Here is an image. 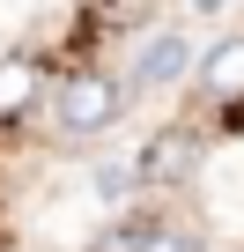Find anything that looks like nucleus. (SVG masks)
<instances>
[{
    "label": "nucleus",
    "mask_w": 244,
    "mask_h": 252,
    "mask_svg": "<svg viewBox=\"0 0 244 252\" xmlns=\"http://www.w3.org/2000/svg\"><path fill=\"white\" fill-rule=\"evenodd\" d=\"M126 82H118V74H67L59 89H52V104H59V126H67V134H111V126H118V111H126Z\"/></svg>",
    "instance_id": "nucleus-1"
},
{
    "label": "nucleus",
    "mask_w": 244,
    "mask_h": 252,
    "mask_svg": "<svg viewBox=\"0 0 244 252\" xmlns=\"http://www.w3.org/2000/svg\"><path fill=\"white\" fill-rule=\"evenodd\" d=\"M200 171V141L185 134V126H163V134H148V149L134 156V178L141 186H185Z\"/></svg>",
    "instance_id": "nucleus-2"
},
{
    "label": "nucleus",
    "mask_w": 244,
    "mask_h": 252,
    "mask_svg": "<svg viewBox=\"0 0 244 252\" xmlns=\"http://www.w3.org/2000/svg\"><path fill=\"white\" fill-rule=\"evenodd\" d=\"M192 67V45L178 37V30H156L148 45H141V60H134V74H126V89L141 96V89H170L178 74Z\"/></svg>",
    "instance_id": "nucleus-3"
},
{
    "label": "nucleus",
    "mask_w": 244,
    "mask_h": 252,
    "mask_svg": "<svg viewBox=\"0 0 244 252\" xmlns=\"http://www.w3.org/2000/svg\"><path fill=\"white\" fill-rule=\"evenodd\" d=\"M200 96L207 104H244V37H215L200 52Z\"/></svg>",
    "instance_id": "nucleus-4"
},
{
    "label": "nucleus",
    "mask_w": 244,
    "mask_h": 252,
    "mask_svg": "<svg viewBox=\"0 0 244 252\" xmlns=\"http://www.w3.org/2000/svg\"><path fill=\"white\" fill-rule=\"evenodd\" d=\"M37 89H45V67L30 52H8V60H0V119H23L37 104Z\"/></svg>",
    "instance_id": "nucleus-5"
},
{
    "label": "nucleus",
    "mask_w": 244,
    "mask_h": 252,
    "mask_svg": "<svg viewBox=\"0 0 244 252\" xmlns=\"http://www.w3.org/2000/svg\"><path fill=\"white\" fill-rule=\"evenodd\" d=\"M141 252H207V245H200V230H163V222H148V230H141Z\"/></svg>",
    "instance_id": "nucleus-6"
},
{
    "label": "nucleus",
    "mask_w": 244,
    "mask_h": 252,
    "mask_svg": "<svg viewBox=\"0 0 244 252\" xmlns=\"http://www.w3.org/2000/svg\"><path fill=\"white\" fill-rule=\"evenodd\" d=\"M141 230H148V222H118V230L96 237V252H141Z\"/></svg>",
    "instance_id": "nucleus-7"
},
{
    "label": "nucleus",
    "mask_w": 244,
    "mask_h": 252,
    "mask_svg": "<svg viewBox=\"0 0 244 252\" xmlns=\"http://www.w3.org/2000/svg\"><path fill=\"white\" fill-rule=\"evenodd\" d=\"M192 8H222V0H192Z\"/></svg>",
    "instance_id": "nucleus-8"
}]
</instances>
